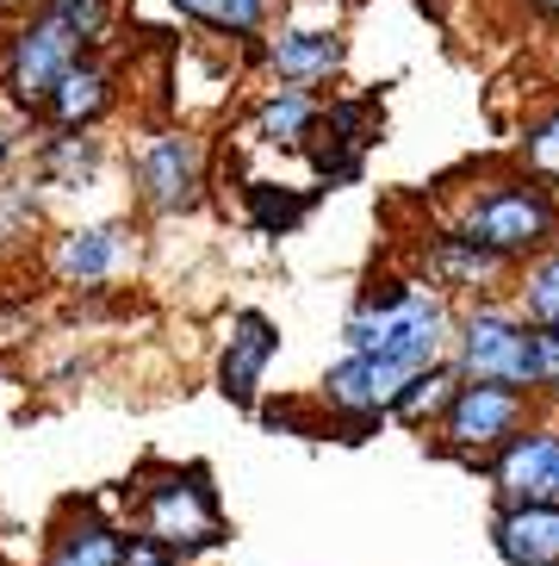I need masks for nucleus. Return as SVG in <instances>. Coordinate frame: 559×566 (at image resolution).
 <instances>
[{
  "mask_svg": "<svg viewBox=\"0 0 559 566\" xmlns=\"http://www.w3.org/2000/svg\"><path fill=\"white\" fill-rule=\"evenodd\" d=\"M255 132H262L267 144H305V137L317 132V101L305 94V87H280V94L262 101Z\"/></svg>",
  "mask_w": 559,
  "mask_h": 566,
  "instance_id": "nucleus-19",
  "label": "nucleus"
},
{
  "mask_svg": "<svg viewBox=\"0 0 559 566\" xmlns=\"http://www.w3.org/2000/svg\"><path fill=\"white\" fill-rule=\"evenodd\" d=\"M0 7H13V0H0Z\"/></svg>",
  "mask_w": 559,
  "mask_h": 566,
  "instance_id": "nucleus-30",
  "label": "nucleus"
},
{
  "mask_svg": "<svg viewBox=\"0 0 559 566\" xmlns=\"http://www.w3.org/2000/svg\"><path fill=\"white\" fill-rule=\"evenodd\" d=\"M38 224V193L32 187H0V250L19 243V237H32Z\"/></svg>",
  "mask_w": 559,
  "mask_h": 566,
  "instance_id": "nucleus-24",
  "label": "nucleus"
},
{
  "mask_svg": "<svg viewBox=\"0 0 559 566\" xmlns=\"http://www.w3.org/2000/svg\"><path fill=\"white\" fill-rule=\"evenodd\" d=\"M106 106H113V75H106L99 63H75V69H68V82L50 94L44 113L56 118L63 132H87Z\"/></svg>",
  "mask_w": 559,
  "mask_h": 566,
  "instance_id": "nucleus-16",
  "label": "nucleus"
},
{
  "mask_svg": "<svg viewBox=\"0 0 559 566\" xmlns=\"http://www.w3.org/2000/svg\"><path fill=\"white\" fill-rule=\"evenodd\" d=\"M125 499H131V535L156 542L168 560L193 566V554L218 548L231 535L224 504H218V485L199 461H149L125 485Z\"/></svg>",
  "mask_w": 559,
  "mask_h": 566,
  "instance_id": "nucleus-2",
  "label": "nucleus"
},
{
  "mask_svg": "<svg viewBox=\"0 0 559 566\" xmlns=\"http://www.w3.org/2000/svg\"><path fill=\"white\" fill-rule=\"evenodd\" d=\"M535 7H541V13H559V0H535Z\"/></svg>",
  "mask_w": 559,
  "mask_h": 566,
  "instance_id": "nucleus-27",
  "label": "nucleus"
},
{
  "mask_svg": "<svg viewBox=\"0 0 559 566\" xmlns=\"http://www.w3.org/2000/svg\"><path fill=\"white\" fill-rule=\"evenodd\" d=\"M411 380V367L398 361H373V355H342L336 367H324V380H317V405L348 442H361L367 430H379L386 417H392L398 392Z\"/></svg>",
  "mask_w": 559,
  "mask_h": 566,
  "instance_id": "nucleus-6",
  "label": "nucleus"
},
{
  "mask_svg": "<svg viewBox=\"0 0 559 566\" xmlns=\"http://www.w3.org/2000/svg\"><path fill=\"white\" fill-rule=\"evenodd\" d=\"M461 386H466V380H461V367H454V361L416 367L411 380H404V392H398V405H392V423L435 436V423L447 417V405L461 399Z\"/></svg>",
  "mask_w": 559,
  "mask_h": 566,
  "instance_id": "nucleus-15",
  "label": "nucleus"
},
{
  "mask_svg": "<svg viewBox=\"0 0 559 566\" xmlns=\"http://www.w3.org/2000/svg\"><path fill=\"white\" fill-rule=\"evenodd\" d=\"M497 511H523V504H559V411H541L523 436L485 461Z\"/></svg>",
  "mask_w": 559,
  "mask_h": 566,
  "instance_id": "nucleus-7",
  "label": "nucleus"
},
{
  "mask_svg": "<svg viewBox=\"0 0 559 566\" xmlns=\"http://www.w3.org/2000/svg\"><path fill=\"white\" fill-rule=\"evenodd\" d=\"M447 361L473 386H510L541 405V374H535V324H523L516 305H466L454 312V349Z\"/></svg>",
  "mask_w": 559,
  "mask_h": 566,
  "instance_id": "nucleus-4",
  "label": "nucleus"
},
{
  "mask_svg": "<svg viewBox=\"0 0 559 566\" xmlns=\"http://www.w3.org/2000/svg\"><path fill=\"white\" fill-rule=\"evenodd\" d=\"M454 237H466L473 250L497 255V262H535V255L559 250V206L541 181H492L466 200Z\"/></svg>",
  "mask_w": 559,
  "mask_h": 566,
  "instance_id": "nucleus-3",
  "label": "nucleus"
},
{
  "mask_svg": "<svg viewBox=\"0 0 559 566\" xmlns=\"http://www.w3.org/2000/svg\"><path fill=\"white\" fill-rule=\"evenodd\" d=\"M336 63H342V44H336L329 32H286V38L274 44V69H280L293 87L324 82Z\"/></svg>",
  "mask_w": 559,
  "mask_h": 566,
  "instance_id": "nucleus-18",
  "label": "nucleus"
},
{
  "mask_svg": "<svg viewBox=\"0 0 559 566\" xmlns=\"http://www.w3.org/2000/svg\"><path fill=\"white\" fill-rule=\"evenodd\" d=\"M523 168L535 175V181H547V193L559 187V113L535 118L523 132Z\"/></svg>",
  "mask_w": 559,
  "mask_h": 566,
  "instance_id": "nucleus-22",
  "label": "nucleus"
},
{
  "mask_svg": "<svg viewBox=\"0 0 559 566\" xmlns=\"http://www.w3.org/2000/svg\"><path fill=\"white\" fill-rule=\"evenodd\" d=\"M175 7L199 25H212V32H255L267 0H175Z\"/></svg>",
  "mask_w": 559,
  "mask_h": 566,
  "instance_id": "nucleus-21",
  "label": "nucleus"
},
{
  "mask_svg": "<svg viewBox=\"0 0 559 566\" xmlns=\"http://www.w3.org/2000/svg\"><path fill=\"white\" fill-rule=\"evenodd\" d=\"M0 566H13V560H7V554H0Z\"/></svg>",
  "mask_w": 559,
  "mask_h": 566,
  "instance_id": "nucleus-29",
  "label": "nucleus"
},
{
  "mask_svg": "<svg viewBox=\"0 0 559 566\" xmlns=\"http://www.w3.org/2000/svg\"><path fill=\"white\" fill-rule=\"evenodd\" d=\"M249 206H255V224H262L267 237H286L298 224V218H305V193H286V187H267V181H255L249 187Z\"/></svg>",
  "mask_w": 559,
  "mask_h": 566,
  "instance_id": "nucleus-23",
  "label": "nucleus"
},
{
  "mask_svg": "<svg viewBox=\"0 0 559 566\" xmlns=\"http://www.w3.org/2000/svg\"><path fill=\"white\" fill-rule=\"evenodd\" d=\"M156 566H187V560H156Z\"/></svg>",
  "mask_w": 559,
  "mask_h": 566,
  "instance_id": "nucleus-28",
  "label": "nucleus"
},
{
  "mask_svg": "<svg viewBox=\"0 0 559 566\" xmlns=\"http://www.w3.org/2000/svg\"><path fill=\"white\" fill-rule=\"evenodd\" d=\"M199 187H205V175H199V137L168 132L137 156V200L149 212H193Z\"/></svg>",
  "mask_w": 559,
  "mask_h": 566,
  "instance_id": "nucleus-11",
  "label": "nucleus"
},
{
  "mask_svg": "<svg viewBox=\"0 0 559 566\" xmlns=\"http://www.w3.org/2000/svg\"><path fill=\"white\" fill-rule=\"evenodd\" d=\"M280 355V324L267 312H236L224 343H218V361H212V386L218 399L236 405V411H255L262 405V380H267V361Z\"/></svg>",
  "mask_w": 559,
  "mask_h": 566,
  "instance_id": "nucleus-9",
  "label": "nucleus"
},
{
  "mask_svg": "<svg viewBox=\"0 0 559 566\" xmlns=\"http://www.w3.org/2000/svg\"><path fill=\"white\" fill-rule=\"evenodd\" d=\"M125 542H131V530L99 499H68L50 523L44 566H125Z\"/></svg>",
  "mask_w": 559,
  "mask_h": 566,
  "instance_id": "nucleus-10",
  "label": "nucleus"
},
{
  "mask_svg": "<svg viewBox=\"0 0 559 566\" xmlns=\"http://www.w3.org/2000/svg\"><path fill=\"white\" fill-rule=\"evenodd\" d=\"M510 274H516L510 262L473 250L466 237H435V243H429V286H435L442 300H447V286H454V293H478V305H485V293H497Z\"/></svg>",
  "mask_w": 559,
  "mask_h": 566,
  "instance_id": "nucleus-14",
  "label": "nucleus"
},
{
  "mask_svg": "<svg viewBox=\"0 0 559 566\" xmlns=\"http://www.w3.org/2000/svg\"><path fill=\"white\" fill-rule=\"evenodd\" d=\"M492 548L504 566H559V504L492 511Z\"/></svg>",
  "mask_w": 559,
  "mask_h": 566,
  "instance_id": "nucleus-13",
  "label": "nucleus"
},
{
  "mask_svg": "<svg viewBox=\"0 0 559 566\" xmlns=\"http://www.w3.org/2000/svg\"><path fill=\"white\" fill-rule=\"evenodd\" d=\"M125 262V224H82V231H63L50 268L63 286H106Z\"/></svg>",
  "mask_w": 559,
  "mask_h": 566,
  "instance_id": "nucleus-12",
  "label": "nucleus"
},
{
  "mask_svg": "<svg viewBox=\"0 0 559 566\" xmlns=\"http://www.w3.org/2000/svg\"><path fill=\"white\" fill-rule=\"evenodd\" d=\"M44 13H50V19H63L68 32L82 38V44H94V38L106 32V0H50Z\"/></svg>",
  "mask_w": 559,
  "mask_h": 566,
  "instance_id": "nucleus-25",
  "label": "nucleus"
},
{
  "mask_svg": "<svg viewBox=\"0 0 559 566\" xmlns=\"http://www.w3.org/2000/svg\"><path fill=\"white\" fill-rule=\"evenodd\" d=\"M541 417V405L528 399V392H510V386H461V399L447 405V417L435 423V454H447V461L473 467V473H485V461H492L510 436H523L528 423Z\"/></svg>",
  "mask_w": 559,
  "mask_h": 566,
  "instance_id": "nucleus-5",
  "label": "nucleus"
},
{
  "mask_svg": "<svg viewBox=\"0 0 559 566\" xmlns=\"http://www.w3.org/2000/svg\"><path fill=\"white\" fill-rule=\"evenodd\" d=\"M75 63H82V38L50 13L32 19V25L13 38V51H7V94H13V106H25V113L50 106V94L68 82Z\"/></svg>",
  "mask_w": 559,
  "mask_h": 566,
  "instance_id": "nucleus-8",
  "label": "nucleus"
},
{
  "mask_svg": "<svg viewBox=\"0 0 559 566\" xmlns=\"http://www.w3.org/2000/svg\"><path fill=\"white\" fill-rule=\"evenodd\" d=\"M13 156H19V125H0V175H7Z\"/></svg>",
  "mask_w": 559,
  "mask_h": 566,
  "instance_id": "nucleus-26",
  "label": "nucleus"
},
{
  "mask_svg": "<svg viewBox=\"0 0 559 566\" xmlns=\"http://www.w3.org/2000/svg\"><path fill=\"white\" fill-rule=\"evenodd\" d=\"M454 349V305L429 281H379L342 317V355H373L398 367H435Z\"/></svg>",
  "mask_w": 559,
  "mask_h": 566,
  "instance_id": "nucleus-1",
  "label": "nucleus"
},
{
  "mask_svg": "<svg viewBox=\"0 0 559 566\" xmlns=\"http://www.w3.org/2000/svg\"><path fill=\"white\" fill-rule=\"evenodd\" d=\"M516 312H523V324L559 336V250L516 268Z\"/></svg>",
  "mask_w": 559,
  "mask_h": 566,
  "instance_id": "nucleus-17",
  "label": "nucleus"
},
{
  "mask_svg": "<svg viewBox=\"0 0 559 566\" xmlns=\"http://www.w3.org/2000/svg\"><path fill=\"white\" fill-rule=\"evenodd\" d=\"M99 175V150H94V137H56L44 150V163H38V181L44 187H87Z\"/></svg>",
  "mask_w": 559,
  "mask_h": 566,
  "instance_id": "nucleus-20",
  "label": "nucleus"
}]
</instances>
